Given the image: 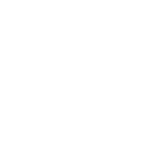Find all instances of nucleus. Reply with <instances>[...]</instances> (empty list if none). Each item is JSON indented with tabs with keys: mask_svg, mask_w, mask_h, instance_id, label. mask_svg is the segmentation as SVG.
<instances>
[]
</instances>
